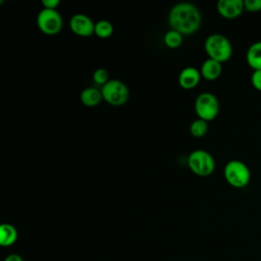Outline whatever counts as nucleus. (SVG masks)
Returning <instances> with one entry per match:
<instances>
[{
	"instance_id": "obj_1",
	"label": "nucleus",
	"mask_w": 261,
	"mask_h": 261,
	"mask_svg": "<svg viewBox=\"0 0 261 261\" xmlns=\"http://www.w3.org/2000/svg\"><path fill=\"white\" fill-rule=\"evenodd\" d=\"M202 15L197 6L180 2L171 7L168 13V24L182 36L195 34L201 27Z\"/></svg>"
},
{
	"instance_id": "obj_2",
	"label": "nucleus",
	"mask_w": 261,
	"mask_h": 261,
	"mask_svg": "<svg viewBox=\"0 0 261 261\" xmlns=\"http://www.w3.org/2000/svg\"><path fill=\"white\" fill-rule=\"evenodd\" d=\"M204 49L209 58L220 63L227 61L232 55V45L230 41L221 34L209 35L205 40Z\"/></svg>"
},
{
	"instance_id": "obj_3",
	"label": "nucleus",
	"mask_w": 261,
	"mask_h": 261,
	"mask_svg": "<svg viewBox=\"0 0 261 261\" xmlns=\"http://www.w3.org/2000/svg\"><path fill=\"white\" fill-rule=\"evenodd\" d=\"M223 175L226 182L237 189L245 188L251 180L250 168L241 160H230L223 168Z\"/></svg>"
},
{
	"instance_id": "obj_4",
	"label": "nucleus",
	"mask_w": 261,
	"mask_h": 261,
	"mask_svg": "<svg viewBox=\"0 0 261 261\" xmlns=\"http://www.w3.org/2000/svg\"><path fill=\"white\" fill-rule=\"evenodd\" d=\"M188 166L193 173L199 176H208L215 169V160L208 151L194 150L188 157Z\"/></svg>"
},
{
	"instance_id": "obj_5",
	"label": "nucleus",
	"mask_w": 261,
	"mask_h": 261,
	"mask_svg": "<svg viewBox=\"0 0 261 261\" xmlns=\"http://www.w3.org/2000/svg\"><path fill=\"white\" fill-rule=\"evenodd\" d=\"M195 112L198 118L205 121L213 120L219 113V101L212 93L204 92L197 96L195 100Z\"/></svg>"
},
{
	"instance_id": "obj_6",
	"label": "nucleus",
	"mask_w": 261,
	"mask_h": 261,
	"mask_svg": "<svg viewBox=\"0 0 261 261\" xmlns=\"http://www.w3.org/2000/svg\"><path fill=\"white\" fill-rule=\"evenodd\" d=\"M103 100L112 106H121L126 103L129 91L126 85L119 80H109L102 88Z\"/></svg>"
},
{
	"instance_id": "obj_7",
	"label": "nucleus",
	"mask_w": 261,
	"mask_h": 261,
	"mask_svg": "<svg viewBox=\"0 0 261 261\" xmlns=\"http://www.w3.org/2000/svg\"><path fill=\"white\" fill-rule=\"evenodd\" d=\"M63 20L56 9L43 8L37 15V27L45 35H57L62 29Z\"/></svg>"
},
{
	"instance_id": "obj_8",
	"label": "nucleus",
	"mask_w": 261,
	"mask_h": 261,
	"mask_svg": "<svg viewBox=\"0 0 261 261\" xmlns=\"http://www.w3.org/2000/svg\"><path fill=\"white\" fill-rule=\"evenodd\" d=\"M69 28L71 32L79 37H90L95 32V23L86 14L76 13L69 19Z\"/></svg>"
},
{
	"instance_id": "obj_9",
	"label": "nucleus",
	"mask_w": 261,
	"mask_h": 261,
	"mask_svg": "<svg viewBox=\"0 0 261 261\" xmlns=\"http://www.w3.org/2000/svg\"><path fill=\"white\" fill-rule=\"evenodd\" d=\"M219 15L226 19H234L239 17L245 10L243 0H219L216 4Z\"/></svg>"
},
{
	"instance_id": "obj_10",
	"label": "nucleus",
	"mask_w": 261,
	"mask_h": 261,
	"mask_svg": "<svg viewBox=\"0 0 261 261\" xmlns=\"http://www.w3.org/2000/svg\"><path fill=\"white\" fill-rule=\"evenodd\" d=\"M200 70L196 67H185L178 74V85L185 90H191L198 86L201 80Z\"/></svg>"
},
{
	"instance_id": "obj_11",
	"label": "nucleus",
	"mask_w": 261,
	"mask_h": 261,
	"mask_svg": "<svg viewBox=\"0 0 261 261\" xmlns=\"http://www.w3.org/2000/svg\"><path fill=\"white\" fill-rule=\"evenodd\" d=\"M222 72V65L220 62L208 58L206 59L200 68L201 76L207 81H214L220 76Z\"/></svg>"
},
{
	"instance_id": "obj_12",
	"label": "nucleus",
	"mask_w": 261,
	"mask_h": 261,
	"mask_svg": "<svg viewBox=\"0 0 261 261\" xmlns=\"http://www.w3.org/2000/svg\"><path fill=\"white\" fill-rule=\"evenodd\" d=\"M246 60L253 70L261 69V41H256L250 45L246 53Z\"/></svg>"
},
{
	"instance_id": "obj_13",
	"label": "nucleus",
	"mask_w": 261,
	"mask_h": 261,
	"mask_svg": "<svg viewBox=\"0 0 261 261\" xmlns=\"http://www.w3.org/2000/svg\"><path fill=\"white\" fill-rule=\"evenodd\" d=\"M80 100L87 107H95L103 100L101 90L93 87L86 88L81 92Z\"/></svg>"
},
{
	"instance_id": "obj_14",
	"label": "nucleus",
	"mask_w": 261,
	"mask_h": 261,
	"mask_svg": "<svg viewBox=\"0 0 261 261\" xmlns=\"http://www.w3.org/2000/svg\"><path fill=\"white\" fill-rule=\"evenodd\" d=\"M18 238L17 229L10 223H3L0 226V245L2 247L12 246Z\"/></svg>"
},
{
	"instance_id": "obj_15",
	"label": "nucleus",
	"mask_w": 261,
	"mask_h": 261,
	"mask_svg": "<svg viewBox=\"0 0 261 261\" xmlns=\"http://www.w3.org/2000/svg\"><path fill=\"white\" fill-rule=\"evenodd\" d=\"M182 35L174 30L167 31L163 36V42L166 47L170 49H176L178 48L182 43Z\"/></svg>"
},
{
	"instance_id": "obj_16",
	"label": "nucleus",
	"mask_w": 261,
	"mask_h": 261,
	"mask_svg": "<svg viewBox=\"0 0 261 261\" xmlns=\"http://www.w3.org/2000/svg\"><path fill=\"white\" fill-rule=\"evenodd\" d=\"M94 34L101 39H107L113 34V25L110 21L101 19L95 23Z\"/></svg>"
},
{
	"instance_id": "obj_17",
	"label": "nucleus",
	"mask_w": 261,
	"mask_h": 261,
	"mask_svg": "<svg viewBox=\"0 0 261 261\" xmlns=\"http://www.w3.org/2000/svg\"><path fill=\"white\" fill-rule=\"evenodd\" d=\"M207 132H208V122L201 118H197L193 120L192 123L190 124V133L195 138H202L207 134Z\"/></svg>"
},
{
	"instance_id": "obj_18",
	"label": "nucleus",
	"mask_w": 261,
	"mask_h": 261,
	"mask_svg": "<svg viewBox=\"0 0 261 261\" xmlns=\"http://www.w3.org/2000/svg\"><path fill=\"white\" fill-rule=\"evenodd\" d=\"M93 81L100 86H104L109 81L108 71L105 68H97L93 72Z\"/></svg>"
},
{
	"instance_id": "obj_19",
	"label": "nucleus",
	"mask_w": 261,
	"mask_h": 261,
	"mask_svg": "<svg viewBox=\"0 0 261 261\" xmlns=\"http://www.w3.org/2000/svg\"><path fill=\"white\" fill-rule=\"evenodd\" d=\"M245 10L250 12H257L261 10V0H245Z\"/></svg>"
},
{
	"instance_id": "obj_20",
	"label": "nucleus",
	"mask_w": 261,
	"mask_h": 261,
	"mask_svg": "<svg viewBox=\"0 0 261 261\" xmlns=\"http://www.w3.org/2000/svg\"><path fill=\"white\" fill-rule=\"evenodd\" d=\"M251 83H252V86L257 91L261 92V69L253 70V73L251 75Z\"/></svg>"
},
{
	"instance_id": "obj_21",
	"label": "nucleus",
	"mask_w": 261,
	"mask_h": 261,
	"mask_svg": "<svg viewBox=\"0 0 261 261\" xmlns=\"http://www.w3.org/2000/svg\"><path fill=\"white\" fill-rule=\"evenodd\" d=\"M60 4L59 0H43L42 5L46 9H56Z\"/></svg>"
},
{
	"instance_id": "obj_22",
	"label": "nucleus",
	"mask_w": 261,
	"mask_h": 261,
	"mask_svg": "<svg viewBox=\"0 0 261 261\" xmlns=\"http://www.w3.org/2000/svg\"><path fill=\"white\" fill-rule=\"evenodd\" d=\"M3 261H23V258L16 253H11L9 255H7Z\"/></svg>"
}]
</instances>
